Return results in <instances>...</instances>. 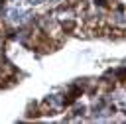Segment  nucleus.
Here are the masks:
<instances>
[{
    "label": "nucleus",
    "instance_id": "nucleus-1",
    "mask_svg": "<svg viewBox=\"0 0 126 124\" xmlns=\"http://www.w3.org/2000/svg\"><path fill=\"white\" fill-rule=\"evenodd\" d=\"M30 4H41V2H45V0H28Z\"/></svg>",
    "mask_w": 126,
    "mask_h": 124
}]
</instances>
